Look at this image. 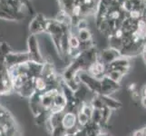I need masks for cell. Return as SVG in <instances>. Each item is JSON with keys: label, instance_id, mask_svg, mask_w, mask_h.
I'll return each instance as SVG.
<instances>
[{"label": "cell", "instance_id": "1", "mask_svg": "<svg viewBox=\"0 0 146 136\" xmlns=\"http://www.w3.org/2000/svg\"><path fill=\"white\" fill-rule=\"evenodd\" d=\"M79 82L84 84L90 92L94 94V95H100L102 90V84L101 80L94 78L91 74H89L86 71H82L78 74Z\"/></svg>", "mask_w": 146, "mask_h": 136}, {"label": "cell", "instance_id": "2", "mask_svg": "<svg viewBox=\"0 0 146 136\" xmlns=\"http://www.w3.org/2000/svg\"><path fill=\"white\" fill-rule=\"evenodd\" d=\"M62 125L66 132H73L80 126L77 122V113L64 111L62 118Z\"/></svg>", "mask_w": 146, "mask_h": 136}, {"label": "cell", "instance_id": "3", "mask_svg": "<svg viewBox=\"0 0 146 136\" xmlns=\"http://www.w3.org/2000/svg\"><path fill=\"white\" fill-rule=\"evenodd\" d=\"M89 74H91L96 79H103L105 74H106V65L103 62H101L99 59L94 62L88 66V68L85 70Z\"/></svg>", "mask_w": 146, "mask_h": 136}, {"label": "cell", "instance_id": "4", "mask_svg": "<svg viewBox=\"0 0 146 136\" xmlns=\"http://www.w3.org/2000/svg\"><path fill=\"white\" fill-rule=\"evenodd\" d=\"M101 84H102V90H101L100 95H110L120 89L119 83L113 81L107 76H104L103 79H101Z\"/></svg>", "mask_w": 146, "mask_h": 136}, {"label": "cell", "instance_id": "5", "mask_svg": "<svg viewBox=\"0 0 146 136\" xmlns=\"http://www.w3.org/2000/svg\"><path fill=\"white\" fill-rule=\"evenodd\" d=\"M28 45H29V58H30V61H33V62H36L38 64H44V60L41 56V54L39 53V50H38V45H37V42L36 38L34 36H31L29 38V41H28Z\"/></svg>", "mask_w": 146, "mask_h": 136}, {"label": "cell", "instance_id": "6", "mask_svg": "<svg viewBox=\"0 0 146 136\" xmlns=\"http://www.w3.org/2000/svg\"><path fill=\"white\" fill-rule=\"evenodd\" d=\"M106 70H113V71H118L125 74L129 70V62L127 59L124 58H117L106 66Z\"/></svg>", "mask_w": 146, "mask_h": 136}, {"label": "cell", "instance_id": "7", "mask_svg": "<svg viewBox=\"0 0 146 136\" xmlns=\"http://www.w3.org/2000/svg\"><path fill=\"white\" fill-rule=\"evenodd\" d=\"M101 99H102L104 106H106L110 110H118L122 107V103L119 101L112 98L110 95H100Z\"/></svg>", "mask_w": 146, "mask_h": 136}, {"label": "cell", "instance_id": "8", "mask_svg": "<svg viewBox=\"0 0 146 136\" xmlns=\"http://www.w3.org/2000/svg\"><path fill=\"white\" fill-rule=\"evenodd\" d=\"M123 75L124 74H123L122 73H120L118 71H113V70H106V74H105V76H107L110 79L113 80V81L119 83L121 80H122Z\"/></svg>", "mask_w": 146, "mask_h": 136}, {"label": "cell", "instance_id": "9", "mask_svg": "<svg viewBox=\"0 0 146 136\" xmlns=\"http://www.w3.org/2000/svg\"><path fill=\"white\" fill-rule=\"evenodd\" d=\"M90 121H91V119H90L87 115H85L83 112H81V111H78L77 112V122H78V124L80 125V126H85Z\"/></svg>", "mask_w": 146, "mask_h": 136}, {"label": "cell", "instance_id": "10", "mask_svg": "<svg viewBox=\"0 0 146 136\" xmlns=\"http://www.w3.org/2000/svg\"><path fill=\"white\" fill-rule=\"evenodd\" d=\"M91 104L93 105V107L94 109H98V110H101L102 108L104 107V104L103 103L102 99H101L100 95H94V97L91 100Z\"/></svg>", "mask_w": 146, "mask_h": 136}, {"label": "cell", "instance_id": "11", "mask_svg": "<svg viewBox=\"0 0 146 136\" xmlns=\"http://www.w3.org/2000/svg\"><path fill=\"white\" fill-rule=\"evenodd\" d=\"M65 133H66V130H65L63 125H59V126H56L53 129V131L51 132V134L52 136H64Z\"/></svg>", "mask_w": 146, "mask_h": 136}, {"label": "cell", "instance_id": "12", "mask_svg": "<svg viewBox=\"0 0 146 136\" xmlns=\"http://www.w3.org/2000/svg\"><path fill=\"white\" fill-rule=\"evenodd\" d=\"M141 103H142V105L146 108V95H144V96H142V99H141Z\"/></svg>", "mask_w": 146, "mask_h": 136}, {"label": "cell", "instance_id": "13", "mask_svg": "<svg viewBox=\"0 0 146 136\" xmlns=\"http://www.w3.org/2000/svg\"><path fill=\"white\" fill-rule=\"evenodd\" d=\"M64 136H76V133L74 132H66V133H65Z\"/></svg>", "mask_w": 146, "mask_h": 136}, {"label": "cell", "instance_id": "14", "mask_svg": "<svg viewBox=\"0 0 146 136\" xmlns=\"http://www.w3.org/2000/svg\"><path fill=\"white\" fill-rule=\"evenodd\" d=\"M143 60H144V62L146 64V49H144L143 51Z\"/></svg>", "mask_w": 146, "mask_h": 136}]
</instances>
